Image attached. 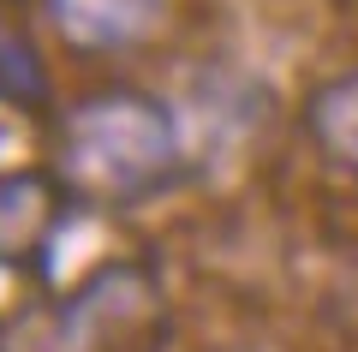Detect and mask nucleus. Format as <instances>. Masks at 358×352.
Here are the masks:
<instances>
[{"mask_svg": "<svg viewBox=\"0 0 358 352\" xmlns=\"http://www.w3.org/2000/svg\"><path fill=\"white\" fill-rule=\"evenodd\" d=\"M185 162V138L167 101L143 90L84 96L60 120V185L84 203H138Z\"/></svg>", "mask_w": 358, "mask_h": 352, "instance_id": "1", "label": "nucleus"}, {"mask_svg": "<svg viewBox=\"0 0 358 352\" xmlns=\"http://www.w3.org/2000/svg\"><path fill=\"white\" fill-rule=\"evenodd\" d=\"M167 0H48V18L72 48L84 54H120L155 36Z\"/></svg>", "mask_w": 358, "mask_h": 352, "instance_id": "2", "label": "nucleus"}, {"mask_svg": "<svg viewBox=\"0 0 358 352\" xmlns=\"http://www.w3.org/2000/svg\"><path fill=\"white\" fill-rule=\"evenodd\" d=\"M60 227V185L48 174H0V263H30Z\"/></svg>", "mask_w": 358, "mask_h": 352, "instance_id": "3", "label": "nucleus"}, {"mask_svg": "<svg viewBox=\"0 0 358 352\" xmlns=\"http://www.w3.org/2000/svg\"><path fill=\"white\" fill-rule=\"evenodd\" d=\"M305 126L322 143V155H334L341 167H358V72H341L322 90H310Z\"/></svg>", "mask_w": 358, "mask_h": 352, "instance_id": "4", "label": "nucleus"}, {"mask_svg": "<svg viewBox=\"0 0 358 352\" xmlns=\"http://www.w3.org/2000/svg\"><path fill=\"white\" fill-rule=\"evenodd\" d=\"M0 96L6 101H42L48 96V78L36 66V48L13 30H0Z\"/></svg>", "mask_w": 358, "mask_h": 352, "instance_id": "5", "label": "nucleus"}]
</instances>
